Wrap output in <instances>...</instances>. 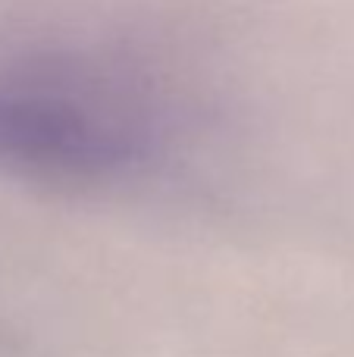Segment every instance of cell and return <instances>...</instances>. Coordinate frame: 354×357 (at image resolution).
<instances>
[{
	"instance_id": "cell-1",
	"label": "cell",
	"mask_w": 354,
	"mask_h": 357,
	"mask_svg": "<svg viewBox=\"0 0 354 357\" xmlns=\"http://www.w3.org/2000/svg\"><path fill=\"white\" fill-rule=\"evenodd\" d=\"M192 94L141 50L72 31L0 38V178L69 197L163 182L194 142Z\"/></svg>"
}]
</instances>
